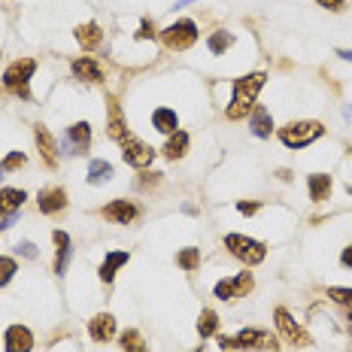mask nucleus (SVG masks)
Here are the masks:
<instances>
[{
    "instance_id": "1",
    "label": "nucleus",
    "mask_w": 352,
    "mask_h": 352,
    "mask_svg": "<svg viewBox=\"0 0 352 352\" xmlns=\"http://www.w3.org/2000/svg\"><path fill=\"white\" fill-rule=\"evenodd\" d=\"M264 79H267L264 73H249V76H240L237 82H234L228 119H243V116H249V109H255V98H258Z\"/></svg>"
},
{
    "instance_id": "31",
    "label": "nucleus",
    "mask_w": 352,
    "mask_h": 352,
    "mask_svg": "<svg viewBox=\"0 0 352 352\" xmlns=\"http://www.w3.org/2000/svg\"><path fill=\"white\" fill-rule=\"evenodd\" d=\"M328 298L334 300V304H340V307H346V310L352 313V289H328Z\"/></svg>"
},
{
    "instance_id": "10",
    "label": "nucleus",
    "mask_w": 352,
    "mask_h": 352,
    "mask_svg": "<svg viewBox=\"0 0 352 352\" xmlns=\"http://www.w3.org/2000/svg\"><path fill=\"white\" fill-rule=\"evenodd\" d=\"M252 292V274H237L234 280H222L216 283V298L222 300H234V298H243Z\"/></svg>"
},
{
    "instance_id": "38",
    "label": "nucleus",
    "mask_w": 352,
    "mask_h": 352,
    "mask_svg": "<svg viewBox=\"0 0 352 352\" xmlns=\"http://www.w3.org/2000/svg\"><path fill=\"white\" fill-rule=\"evenodd\" d=\"M340 264H343V267H352V246H346L340 252Z\"/></svg>"
},
{
    "instance_id": "8",
    "label": "nucleus",
    "mask_w": 352,
    "mask_h": 352,
    "mask_svg": "<svg viewBox=\"0 0 352 352\" xmlns=\"http://www.w3.org/2000/svg\"><path fill=\"white\" fill-rule=\"evenodd\" d=\"M152 155H155V152H152L143 140H137L134 134H128V137L122 140V158L128 161L131 167H140V170H143V167L152 164Z\"/></svg>"
},
{
    "instance_id": "41",
    "label": "nucleus",
    "mask_w": 352,
    "mask_h": 352,
    "mask_svg": "<svg viewBox=\"0 0 352 352\" xmlns=\"http://www.w3.org/2000/svg\"><path fill=\"white\" fill-rule=\"evenodd\" d=\"M0 176H3V164H0Z\"/></svg>"
},
{
    "instance_id": "34",
    "label": "nucleus",
    "mask_w": 352,
    "mask_h": 352,
    "mask_svg": "<svg viewBox=\"0 0 352 352\" xmlns=\"http://www.w3.org/2000/svg\"><path fill=\"white\" fill-rule=\"evenodd\" d=\"M152 34H155V28H152V21L149 19H146L143 21V25H140V31H137V40H149V36Z\"/></svg>"
},
{
    "instance_id": "18",
    "label": "nucleus",
    "mask_w": 352,
    "mask_h": 352,
    "mask_svg": "<svg viewBox=\"0 0 352 352\" xmlns=\"http://www.w3.org/2000/svg\"><path fill=\"white\" fill-rule=\"evenodd\" d=\"M152 124H155L161 134H176V131H179V119H176V113L167 107H158L155 113H152Z\"/></svg>"
},
{
    "instance_id": "20",
    "label": "nucleus",
    "mask_w": 352,
    "mask_h": 352,
    "mask_svg": "<svg viewBox=\"0 0 352 352\" xmlns=\"http://www.w3.org/2000/svg\"><path fill=\"white\" fill-rule=\"evenodd\" d=\"M52 240H55V246H58V261H55V274H64L67 270V261H70V252H73V246H70V237L64 231H55L52 234Z\"/></svg>"
},
{
    "instance_id": "7",
    "label": "nucleus",
    "mask_w": 352,
    "mask_h": 352,
    "mask_svg": "<svg viewBox=\"0 0 352 352\" xmlns=\"http://www.w3.org/2000/svg\"><path fill=\"white\" fill-rule=\"evenodd\" d=\"M88 146H91V128H88V122L70 124L67 134H64V140H61L64 155H85Z\"/></svg>"
},
{
    "instance_id": "21",
    "label": "nucleus",
    "mask_w": 352,
    "mask_h": 352,
    "mask_svg": "<svg viewBox=\"0 0 352 352\" xmlns=\"http://www.w3.org/2000/svg\"><path fill=\"white\" fill-rule=\"evenodd\" d=\"M328 195H331V176L313 173L310 176V201H328Z\"/></svg>"
},
{
    "instance_id": "9",
    "label": "nucleus",
    "mask_w": 352,
    "mask_h": 352,
    "mask_svg": "<svg viewBox=\"0 0 352 352\" xmlns=\"http://www.w3.org/2000/svg\"><path fill=\"white\" fill-rule=\"evenodd\" d=\"M274 316H276V328L283 331L285 340H289V343H298V346H310V337H307L304 328H300L298 322L292 319V313H289V310H283V307H280V310H276Z\"/></svg>"
},
{
    "instance_id": "11",
    "label": "nucleus",
    "mask_w": 352,
    "mask_h": 352,
    "mask_svg": "<svg viewBox=\"0 0 352 352\" xmlns=\"http://www.w3.org/2000/svg\"><path fill=\"white\" fill-rule=\"evenodd\" d=\"M34 346V334L25 325H10L3 334V349L6 352H31Z\"/></svg>"
},
{
    "instance_id": "24",
    "label": "nucleus",
    "mask_w": 352,
    "mask_h": 352,
    "mask_svg": "<svg viewBox=\"0 0 352 352\" xmlns=\"http://www.w3.org/2000/svg\"><path fill=\"white\" fill-rule=\"evenodd\" d=\"M186 149H188V134L186 131H176V134H170V140H167V146H164V155L170 161H176V158L186 155Z\"/></svg>"
},
{
    "instance_id": "5",
    "label": "nucleus",
    "mask_w": 352,
    "mask_h": 352,
    "mask_svg": "<svg viewBox=\"0 0 352 352\" xmlns=\"http://www.w3.org/2000/svg\"><path fill=\"white\" fill-rule=\"evenodd\" d=\"M225 246L231 249L234 258H240L246 264H261L264 255H267V246L258 243V240L243 237V234H228V237H225Z\"/></svg>"
},
{
    "instance_id": "37",
    "label": "nucleus",
    "mask_w": 352,
    "mask_h": 352,
    "mask_svg": "<svg viewBox=\"0 0 352 352\" xmlns=\"http://www.w3.org/2000/svg\"><path fill=\"white\" fill-rule=\"evenodd\" d=\"M12 222H16V212H0V231L10 228Z\"/></svg>"
},
{
    "instance_id": "2",
    "label": "nucleus",
    "mask_w": 352,
    "mask_h": 352,
    "mask_svg": "<svg viewBox=\"0 0 352 352\" xmlns=\"http://www.w3.org/2000/svg\"><path fill=\"white\" fill-rule=\"evenodd\" d=\"M222 349H276V337L270 331H258V328H243L234 337H219Z\"/></svg>"
},
{
    "instance_id": "15",
    "label": "nucleus",
    "mask_w": 352,
    "mask_h": 352,
    "mask_svg": "<svg viewBox=\"0 0 352 352\" xmlns=\"http://www.w3.org/2000/svg\"><path fill=\"white\" fill-rule=\"evenodd\" d=\"M88 331H91V340H98V343L113 340V334H116V319L109 316V313H100V316H94L91 322H88Z\"/></svg>"
},
{
    "instance_id": "30",
    "label": "nucleus",
    "mask_w": 352,
    "mask_h": 352,
    "mask_svg": "<svg viewBox=\"0 0 352 352\" xmlns=\"http://www.w3.org/2000/svg\"><path fill=\"white\" fill-rule=\"evenodd\" d=\"M16 276V258H6V255H0V289H3L6 283Z\"/></svg>"
},
{
    "instance_id": "13",
    "label": "nucleus",
    "mask_w": 352,
    "mask_h": 352,
    "mask_svg": "<svg viewBox=\"0 0 352 352\" xmlns=\"http://www.w3.org/2000/svg\"><path fill=\"white\" fill-rule=\"evenodd\" d=\"M73 76L85 79V82H104V67L94 58H76L73 61Z\"/></svg>"
},
{
    "instance_id": "23",
    "label": "nucleus",
    "mask_w": 352,
    "mask_h": 352,
    "mask_svg": "<svg viewBox=\"0 0 352 352\" xmlns=\"http://www.w3.org/2000/svg\"><path fill=\"white\" fill-rule=\"evenodd\" d=\"M252 134L255 137H270L274 134V122H270V116H267V109L264 107L252 109Z\"/></svg>"
},
{
    "instance_id": "39",
    "label": "nucleus",
    "mask_w": 352,
    "mask_h": 352,
    "mask_svg": "<svg viewBox=\"0 0 352 352\" xmlns=\"http://www.w3.org/2000/svg\"><path fill=\"white\" fill-rule=\"evenodd\" d=\"M319 6H325V10H340L343 6V0H316Z\"/></svg>"
},
{
    "instance_id": "6",
    "label": "nucleus",
    "mask_w": 352,
    "mask_h": 352,
    "mask_svg": "<svg viewBox=\"0 0 352 352\" xmlns=\"http://www.w3.org/2000/svg\"><path fill=\"white\" fill-rule=\"evenodd\" d=\"M161 40H164L167 49L182 52V49H188L197 40V25H195V21H188V19L173 21V25H167L164 31H161Z\"/></svg>"
},
{
    "instance_id": "16",
    "label": "nucleus",
    "mask_w": 352,
    "mask_h": 352,
    "mask_svg": "<svg viewBox=\"0 0 352 352\" xmlns=\"http://www.w3.org/2000/svg\"><path fill=\"white\" fill-rule=\"evenodd\" d=\"M34 137H36V149H40L43 161H46V164H55L58 152H55V140H52V134L46 131V124H36V128H34Z\"/></svg>"
},
{
    "instance_id": "19",
    "label": "nucleus",
    "mask_w": 352,
    "mask_h": 352,
    "mask_svg": "<svg viewBox=\"0 0 352 352\" xmlns=\"http://www.w3.org/2000/svg\"><path fill=\"white\" fill-rule=\"evenodd\" d=\"M122 264H128V252H122V249H116V252H107V258H104V264H100V274L98 276L104 283H113L116 270H119Z\"/></svg>"
},
{
    "instance_id": "29",
    "label": "nucleus",
    "mask_w": 352,
    "mask_h": 352,
    "mask_svg": "<svg viewBox=\"0 0 352 352\" xmlns=\"http://www.w3.org/2000/svg\"><path fill=\"white\" fill-rule=\"evenodd\" d=\"M122 349L124 352H146V343H143V337H140V331H124L122 334Z\"/></svg>"
},
{
    "instance_id": "26",
    "label": "nucleus",
    "mask_w": 352,
    "mask_h": 352,
    "mask_svg": "<svg viewBox=\"0 0 352 352\" xmlns=\"http://www.w3.org/2000/svg\"><path fill=\"white\" fill-rule=\"evenodd\" d=\"M207 46H210V52H212V55H222L225 49H231V46H234V34H228V31H216V34L210 36Z\"/></svg>"
},
{
    "instance_id": "40",
    "label": "nucleus",
    "mask_w": 352,
    "mask_h": 352,
    "mask_svg": "<svg viewBox=\"0 0 352 352\" xmlns=\"http://www.w3.org/2000/svg\"><path fill=\"white\" fill-rule=\"evenodd\" d=\"M340 58H346V61H352V52H346V49H340V52H337Z\"/></svg>"
},
{
    "instance_id": "36",
    "label": "nucleus",
    "mask_w": 352,
    "mask_h": 352,
    "mask_svg": "<svg viewBox=\"0 0 352 352\" xmlns=\"http://www.w3.org/2000/svg\"><path fill=\"white\" fill-rule=\"evenodd\" d=\"M237 210L243 212V216H252V212H258V204H246V201H240V204H237Z\"/></svg>"
},
{
    "instance_id": "25",
    "label": "nucleus",
    "mask_w": 352,
    "mask_h": 352,
    "mask_svg": "<svg viewBox=\"0 0 352 352\" xmlns=\"http://www.w3.org/2000/svg\"><path fill=\"white\" fill-rule=\"evenodd\" d=\"M109 179H113V164H109V161H91V167H88V182L100 186V182H109Z\"/></svg>"
},
{
    "instance_id": "17",
    "label": "nucleus",
    "mask_w": 352,
    "mask_h": 352,
    "mask_svg": "<svg viewBox=\"0 0 352 352\" xmlns=\"http://www.w3.org/2000/svg\"><path fill=\"white\" fill-rule=\"evenodd\" d=\"M73 34H76V40H79V46H82V49H98L100 40H104V31H100L94 21H88V25H79Z\"/></svg>"
},
{
    "instance_id": "33",
    "label": "nucleus",
    "mask_w": 352,
    "mask_h": 352,
    "mask_svg": "<svg viewBox=\"0 0 352 352\" xmlns=\"http://www.w3.org/2000/svg\"><path fill=\"white\" fill-rule=\"evenodd\" d=\"M25 152H12L10 158L6 161H0V164H3V170H19V167H25Z\"/></svg>"
},
{
    "instance_id": "32",
    "label": "nucleus",
    "mask_w": 352,
    "mask_h": 352,
    "mask_svg": "<svg viewBox=\"0 0 352 352\" xmlns=\"http://www.w3.org/2000/svg\"><path fill=\"white\" fill-rule=\"evenodd\" d=\"M109 134L116 137V140H124V137H128V131H124V124H122V116H119V109L113 107V119H109Z\"/></svg>"
},
{
    "instance_id": "35",
    "label": "nucleus",
    "mask_w": 352,
    "mask_h": 352,
    "mask_svg": "<svg viewBox=\"0 0 352 352\" xmlns=\"http://www.w3.org/2000/svg\"><path fill=\"white\" fill-rule=\"evenodd\" d=\"M19 255H25V258H36V246L34 243H19Z\"/></svg>"
},
{
    "instance_id": "4",
    "label": "nucleus",
    "mask_w": 352,
    "mask_h": 352,
    "mask_svg": "<svg viewBox=\"0 0 352 352\" xmlns=\"http://www.w3.org/2000/svg\"><path fill=\"white\" fill-rule=\"evenodd\" d=\"M36 70V61L34 58H21V61H12L10 67H6L3 73V85L10 88V91H16L21 100H31V88H28V82H31Z\"/></svg>"
},
{
    "instance_id": "22",
    "label": "nucleus",
    "mask_w": 352,
    "mask_h": 352,
    "mask_svg": "<svg viewBox=\"0 0 352 352\" xmlns=\"http://www.w3.org/2000/svg\"><path fill=\"white\" fill-rule=\"evenodd\" d=\"M25 201L28 195L21 188H0V212H16Z\"/></svg>"
},
{
    "instance_id": "28",
    "label": "nucleus",
    "mask_w": 352,
    "mask_h": 352,
    "mask_svg": "<svg viewBox=\"0 0 352 352\" xmlns=\"http://www.w3.org/2000/svg\"><path fill=\"white\" fill-rule=\"evenodd\" d=\"M176 264H179L182 270H197V264H201V249H182L179 255H176Z\"/></svg>"
},
{
    "instance_id": "27",
    "label": "nucleus",
    "mask_w": 352,
    "mask_h": 352,
    "mask_svg": "<svg viewBox=\"0 0 352 352\" xmlns=\"http://www.w3.org/2000/svg\"><path fill=\"white\" fill-rule=\"evenodd\" d=\"M216 328H219V316L212 310H201V319H197V334L201 337H210V334H216Z\"/></svg>"
},
{
    "instance_id": "12",
    "label": "nucleus",
    "mask_w": 352,
    "mask_h": 352,
    "mask_svg": "<svg viewBox=\"0 0 352 352\" xmlns=\"http://www.w3.org/2000/svg\"><path fill=\"white\" fill-rule=\"evenodd\" d=\"M36 207H40V212H46V216L61 212L67 207V192L64 188H43L40 197H36Z\"/></svg>"
},
{
    "instance_id": "14",
    "label": "nucleus",
    "mask_w": 352,
    "mask_h": 352,
    "mask_svg": "<svg viewBox=\"0 0 352 352\" xmlns=\"http://www.w3.org/2000/svg\"><path fill=\"white\" fill-rule=\"evenodd\" d=\"M104 219H109V222H119V225H128L137 219V207L131 201H113L104 207Z\"/></svg>"
},
{
    "instance_id": "3",
    "label": "nucleus",
    "mask_w": 352,
    "mask_h": 352,
    "mask_svg": "<svg viewBox=\"0 0 352 352\" xmlns=\"http://www.w3.org/2000/svg\"><path fill=\"white\" fill-rule=\"evenodd\" d=\"M322 134H325L322 122H292V124H285V128H280V140L289 146V149H304V146L316 143Z\"/></svg>"
}]
</instances>
